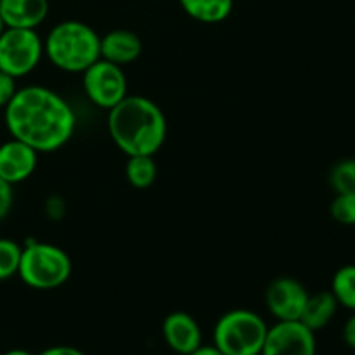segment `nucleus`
Here are the masks:
<instances>
[{
	"label": "nucleus",
	"mask_w": 355,
	"mask_h": 355,
	"mask_svg": "<svg viewBox=\"0 0 355 355\" xmlns=\"http://www.w3.org/2000/svg\"><path fill=\"white\" fill-rule=\"evenodd\" d=\"M9 134L35 151L54 153L68 144L75 134L76 116L68 101L55 90L42 85L17 89L3 107Z\"/></svg>",
	"instance_id": "obj_1"
},
{
	"label": "nucleus",
	"mask_w": 355,
	"mask_h": 355,
	"mask_svg": "<svg viewBox=\"0 0 355 355\" xmlns=\"http://www.w3.org/2000/svg\"><path fill=\"white\" fill-rule=\"evenodd\" d=\"M107 132L127 156H155L166 141V118L155 101L127 96L107 111Z\"/></svg>",
	"instance_id": "obj_2"
},
{
	"label": "nucleus",
	"mask_w": 355,
	"mask_h": 355,
	"mask_svg": "<svg viewBox=\"0 0 355 355\" xmlns=\"http://www.w3.org/2000/svg\"><path fill=\"white\" fill-rule=\"evenodd\" d=\"M44 55L61 71L83 73L101 58V37L82 21H61L45 37Z\"/></svg>",
	"instance_id": "obj_3"
},
{
	"label": "nucleus",
	"mask_w": 355,
	"mask_h": 355,
	"mask_svg": "<svg viewBox=\"0 0 355 355\" xmlns=\"http://www.w3.org/2000/svg\"><path fill=\"white\" fill-rule=\"evenodd\" d=\"M71 259L61 246L52 243L30 241L21 250L17 276L33 290H55L71 277Z\"/></svg>",
	"instance_id": "obj_4"
},
{
	"label": "nucleus",
	"mask_w": 355,
	"mask_h": 355,
	"mask_svg": "<svg viewBox=\"0 0 355 355\" xmlns=\"http://www.w3.org/2000/svg\"><path fill=\"white\" fill-rule=\"evenodd\" d=\"M267 329L269 326L257 312L234 309L215 324L214 345L224 355H260Z\"/></svg>",
	"instance_id": "obj_5"
},
{
	"label": "nucleus",
	"mask_w": 355,
	"mask_h": 355,
	"mask_svg": "<svg viewBox=\"0 0 355 355\" xmlns=\"http://www.w3.org/2000/svg\"><path fill=\"white\" fill-rule=\"evenodd\" d=\"M44 58V40L37 30L6 28L0 35V71L21 78L40 64Z\"/></svg>",
	"instance_id": "obj_6"
},
{
	"label": "nucleus",
	"mask_w": 355,
	"mask_h": 355,
	"mask_svg": "<svg viewBox=\"0 0 355 355\" xmlns=\"http://www.w3.org/2000/svg\"><path fill=\"white\" fill-rule=\"evenodd\" d=\"M87 99L101 110L110 111L128 96V83L121 66L99 58L82 73Z\"/></svg>",
	"instance_id": "obj_7"
},
{
	"label": "nucleus",
	"mask_w": 355,
	"mask_h": 355,
	"mask_svg": "<svg viewBox=\"0 0 355 355\" xmlns=\"http://www.w3.org/2000/svg\"><path fill=\"white\" fill-rule=\"evenodd\" d=\"M315 333L300 321H277L267 329L260 355H315Z\"/></svg>",
	"instance_id": "obj_8"
},
{
	"label": "nucleus",
	"mask_w": 355,
	"mask_h": 355,
	"mask_svg": "<svg viewBox=\"0 0 355 355\" xmlns=\"http://www.w3.org/2000/svg\"><path fill=\"white\" fill-rule=\"evenodd\" d=\"M309 291L293 277H277L266 290V305L277 321H300Z\"/></svg>",
	"instance_id": "obj_9"
},
{
	"label": "nucleus",
	"mask_w": 355,
	"mask_h": 355,
	"mask_svg": "<svg viewBox=\"0 0 355 355\" xmlns=\"http://www.w3.org/2000/svg\"><path fill=\"white\" fill-rule=\"evenodd\" d=\"M37 165L38 153L23 141L12 137L0 144V179L10 186L30 179Z\"/></svg>",
	"instance_id": "obj_10"
},
{
	"label": "nucleus",
	"mask_w": 355,
	"mask_h": 355,
	"mask_svg": "<svg viewBox=\"0 0 355 355\" xmlns=\"http://www.w3.org/2000/svg\"><path fill=\"white\" fill-rule=\"evenodd\" d=\"M162 333L166 345L175 354L189 355L203 345L200 324L187 312L177 311L166 315L162 326Z\"/></svg>",
	"instance_id": "obj_11"
},
{
	"label": "nucleus",
	"mask_w": 355,
	"mask_h": 355,
	"mask_svg": "<svg viewBox=\"0 0 355 355\" xmlns=\"http://www.w3.org/2000/svg\"><path fill=\"white\" fill-rule=\"evenodd\" d=\"M6 28L37 30L49 16V0H0Z\"/></svg>",
	"instance_id": "obj_12"
},
{
	"label": "nucleus",
	"mask_w": 355,
	"mask_h": 355,
	"mask_svg": "<svg viewBox=\"0 0 355 355\" xmlns=\"http://www.w3.org/2000/svg\"><path fill=\"white\" fill-rule=\"evenodd\" d=\"M142 54V40L130 30H113L101 37V58L113 64L125 66Z\"/></svg>",
	"instance_id": "obj_13"
},
{
	"label": "nucleus",
	"mask_w": 355,
	"mask_h": 355,
	"mask_svg": "<svg viewBox=\"0 0 355 355\" xmlns=\"http://www.w3.org/2000/svg\"><path fill=\"white\" fill-rule=\"evenodd\" d=\"M336 311H338V302L333 297L331 291H319V293L309 295L304 312L300 315V322H304L309 329L315 333L333 321Z\"/></svg>",
	"instance_id": "obj_14"
},
{
	"label": "nucleus",
	"mask_w": 355,
	"mask_h": 355,
	"mask_svg": "<svg viewBox=\"0 0 355 355\" xmlns=\"http://www.w3.org/2000/svg\"><path fill=\"white\" fill-rule=\"evenodd\" d=\"M179 3L187 16L205 24L222 23L234 7V0H179Z\"/></svg>",
	"instance_id": "obj_15"
},
{
	"label": "nucleus",
	"mask_w": 355,
	"mask_h": 355,
	"mask_svg": "<svg viewBox=\"0 0 355 355\" xmlns=\"http://www.w3.org/2000/svg\"><path fill=\"white\" fill-rule=\"evenodd\" d=\"M125 175L128 184L135 189H148L155 184L158 177V166L153 156L139 155L128 156L127 166H125Z\"/></svg>",
	"instance_id": "obj_16"
},
{
	"label": "nucleus",
	"mask_w": 355,
	"mask_h": 355,
	"mask_svg": "<svg viewBox=\"0 0 355 355\" xmlns=\"http://www.w3.org/2000/svg\"><path fill=\"white\" fill-rule=\"evenodd\" d=\"M331 293L338 305L355 312V266H343L335 272Z\"/></svg>",
	"instance_id": "obj_17"
},
{
	"label": "nucleus",
	"mask_w": 355,
	"mask_h": 355,
	"mask_svg": "<svg viewBox=\"0 0 355 355\" xmlns=\"http://www.w3.org/2000/svg\"><path fill=\"white\" fill-rule=\"evenodd\" d=\"M329 184L336 194H355V158L336 163L329 172Z\"/></svg>",
	"instance_id": "obj_18"
},
{
	"label": "nucleus",
	"mask_w": 355,
	"mask_h": 355,
	"mask_svg": "<svg viewBox=\"0 0 355 355\" xmlns=\"http://www.w3.org/2000/svg\"><path fill=\"white\" fill-rule=\"evenodd\" d=\"M23 246L12 239L0 238V281H7L17 276Z\"/></svg>",
	"instance_id": "obj_19"
},
{
	"label": "nucleus",
	"mask_w": 355,
	"mask_h": 355,
	"mask_svg": "<svg viewBox=\"0 0 355 355\" xmlns=\"http://www.w3.org/2000/svg\"><path fill=\"white\" fill-rule=\"evenodd\" d=\"M329 214L338 224L355 225V194H336L329 205Z\"/></svg>",
	"instance_id": "obj_20"
},
{
	"label": "nucleus",
	"mask_w": 355,
	"mask_h": 355,
	"mask_svg": "<svg viewBox=\"0 0 355 355\" xmlns=\"http://www.w3.org/2000/svg\"><path fill=\"white\" fill-rule=\"evenodd\" d=\"M17 92L16 78L7 73L0 71V107H6L10 103V99L14 97V94Z\"/></svg>",
	"instance_id": "obj_21"
},
{
	"label": "nucleus",
	"mask_w": 355,
	"mask_h": 355,
	"mask_svg": "<svg viewBox=\"0 0 355 355\" xmlns=\"http://www.w3.org/2000/svg\"><path fill=\"white\" fill-rule=\"evenodd\" d=\"M12 203H14L12 186L7 184L6 180L0 179V222L9 215L10 208H12Z\"/></svg>",
	"instance_id": "obj_22"
},
{
	"label": "nucleus",
	"mask_w": 355,
	"mask_h": 355,
	"mask_svg": "<svg viewBox=\"0 0 355 355\" xmlns=\"http://www.w3.org/2000/svg\"><path fill=\"white\" fill-rule=\"evenodd\" d=\"M342 336H343V342L347 343V347H350V349L355 350V312L349 319H347L345 326H343Z\"/></svg>",
	"instance_id": "obj_23"
},
{
	"label": "nucleus",
	"mask_w": 355,
	"mask_h": 355,
	"mask_svg": "<svg viewBox=\"0 0 355 355\" xmlns=\"http://www.w3.org/2000/svg\"><path fill=\"white\" fill-rule=\"evenodd\" d=\"M38 355H87V354H83L82 350L75 349V347L55 345V347H51V349H45L44 352H40Z\"/></svg>",
	"instance_id": "obj_24"
},
{
	"label": "nucleus",
	"mask_w": 355,
	"mask_h": 355,
	"mask_svg": "<svg viewBox=\"0 0 355 355\" xmlns=\"http://www.w3.org/2000/svg\"><path fill=\"white\" fill-rule=\"evenodd\" d=\"M189 355H224V354H222L215 345H201L200 349H196Z\"/></svg>",
	"instance_id": "obj_25"
},
{
	"label": "nucleus",
	"mask_w": 355,
	"mask_h": 355,
	"mask_svg": "<svg viewBox=\"0 0 355 355\" xmlns=\"http://www.w3.org/2000/svg\"><path fill=\"white\" fill-rule=\"evenodd\" d=\"M2 355H31L28 350H21V349H14V350H9V352L2 354Z\"/></svg>",
	"instance_id": "obj_26"
},
{
	"label": "nucleus",
	"mask_w": 355,
	"mask_h": 355,
	"mask_svg": "<svg viewBox=\"0 0 355 355\" xmlns=\"http://www.w3.org/2000/svg\"><path fill=\"white\" fill-rule=\"evenodd\" d=\"M3 30H6V24H3V19H2V16H0V35L3 33Z\"/></svg>",
	"instance_id": "obj_27"
}]
</instances>
